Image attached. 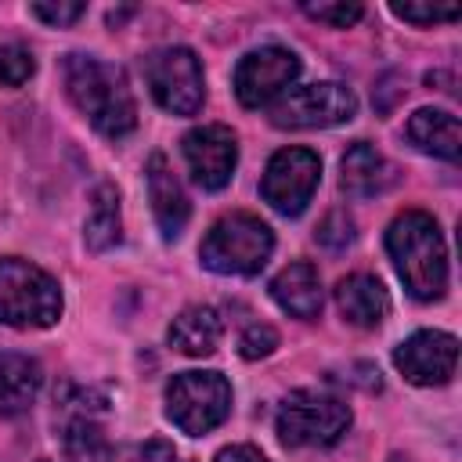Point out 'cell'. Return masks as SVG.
<instances>
[{"mask_svg": "<svg viewBox=\"0 0 462 462\" xmlns=\"http://www.w3.org/2000/svg\"><path fill=\"white\" fill-rule=\"evenodd\" d=\"M390 11L397 18H404V22H415V25H433V22L458 18V7L455 4H448V7H437V4H393Z\"/></svg>", "mask_w": 462, "mask_h": 462, "instance_id": "d4e9b609", "label": "cell"}, {"mask_svg": "<svg viewBox=\"0 0 462 462\" xmlns=\"http://www.w3.org/2000/svg\"><path fill=\"white\" fill-rule=\"evenodd\" d=\"M354 116H357V97L350 87L336 79L289 87L271 105V123L282 130H321V126L350 123Z\"/></svg>", "mask_w": 462, "mask_h": 462, "instance_id": "ba28073f", "label": "cell"}, {"mask_svg": "<svg viewBox=\"0 0 462 462\" xmlns=\"http://www.w3.org/2000/svg\"><path fill=\"white\" fill-rule=\"evenodd\" d=\"M217 462H271V458L253 444H231L217 451Z\"/></svg>", "mask_w": 462, "mask_h": 462, "instance_id": "f1b7e54d", "label": "cell"}, {"mask_svg": "<svg viewBox=\"0 0 462 462\" xmlns=\"http://www.w3.org/2000/svg\"><path fill=\"white\" fill-rule=\"evenodd\" d=\"M40 383H43L40 361H32L29 354L0 350V419L29 411L40 393Z\"/></svg>", "mask_w": 462, "mask_h": 462, "instance_id": "e0dca14e", "label": "cell"}, {"mask_svg": "<svg viewBox=\"0 0 462 462\" xmlns=\"http://www.w3.org/2000/svg\"><path fill=\"white\" fill-rule=\"evenodd\" d=\"M83 238H87V249H94V253H105L123 238L119 191L112 184H101L94 191V202H90V213H87V224H83Z\"/></svg>", "mask_w": 462, "mask_h": 462, "instance_id": "ffe728a7", "label": "cell"}, {"mask_svg": "<svg viewBox=\"0 0 462 462\" xmlns=\"http://www.w3.org/2000/svg\"><path fill=\"white\" fill-rule=\"evenodd\" d=\"M180 152L191 170V180L202 191H220L238 166V137L224 123H206L188 130L180 141Z\"/></svg>", "mask_w": 462, "mask_h": 462, "instance_id": "8fae6325", "label": "cell"}, {"mask_svg": "<svg viewBox=\"0 0 462 462\" xmlns=\"http://www.w3.org/2000/svg\"><path fill=\"white\" fill-rule=\"evenodd\" d=\"M65 90L101 137L119 141L137 126V101L119 65H108L94 54H69Z\"/></svg>", "mask_w": 462, "mask_h": 462, "instance_id": "6da1fadb", "label": "cell"}, {"mask_svg": "<svg viewBox=\"0 0 462 462\" xmlns=\"http://www.w3.org/2000/svg\"><path fill=\"white\" fill-rule=\"evenodd\" d=\"M321 184V159L310 148H282L271 155L260 195L282 217H300Z\"/></svg>", "mask_w": 462, "mask_h": 462, "instance_id": "9c48e42d", "label": "cell"}, {"mask_svg": "<svg viewBox=\"0 0 462 462\" xmlns=\"http://www.w3.org/2000/svg\"><path fill=\"white\" fill-rule=\"evenodd\" d=\"M303 11L310 14V18H318V22H328V25H336V29H346V25H354V22H361V14H365V7L361 4H303Z\"/></svg>", "mask_w": 462, "mask_h": 462, "instance_id": "cb8c5ba5", "label": "cell"}, {"mask_svg": "<svg viewBox=\"0 0 462 462\" xmlns=\"http://www.w3.org/2000/svg\"><path fill=\"white\" fill-rule=\"evenodd\" d=\"M271 253H274V231L253 213L220 217L199 245L202 267H209L213 274H238V278L260 274Z\"/></svg>", "mask_w": 462, "mask_h": 462, "instance_id": "3957f363", "label": "cell"}, {"mask_svg": "<svg viewBox=\"0 0 462 462\" xmlns=\"http://www.w3.org/2000/svg\"><path fill=\"white\" fill-rule=\"evenodd\" d=\"M220 336H224V321L213 307H184L166 328L170 346L188 357H209L217 350Z\"/></svg>", "mask_w": 462, "mask_h": 462, "instance_id": "d6986e66", "label": "cell"}, {"mask_svg": "<svg viewBox=\"0 0 462 462\" xmlns=\"http://www.w3.org/2000/svg\"><path fill=\"white\" fill-rule=\"evenodd\" d=\"M408 141L426 152V155H437V159H448L455 162L458 152H462V126H458V116L444 112V108H419L408 126H404Z\"/></svg>", "mask_w": 462, "mask_h": 462, "instance_id": "ac0fdd59", "label": "cell"}, {"mask_svg": "<svg viewBox=\"0 0 462 462\" xmlns=\"http://www.w3.org/2000/svg\"><path fill=\"white\" fill-rule=\"evenodd\" d=\"M300 76V58L289 47H256L249 54L238 58L235 65V97L245 108H260V105H274Z\"/></svg>", "mask_w": 462, "mask_h": 462, "instance_id": "30bf717a", "label": "cell"}, {"mask_svg": "<svg viewBox=\"0 0 462 462\" xmlns=\"http://www.w3.org/2000/svg\"><path fill=\"white\" fill-rule=\"evenodd\" d=\"M318 242L328 245V249L350 245V242H354V220H350L343 209H332V213L321 220V227H318Z\"/></svg>", "mask_w": 462, "mask_h": 462, "instance_id": "484cf974", "label": "cell"}, {"mask_svg": "<svg viewBox=\"0 0 462 462\" xmlns=\"http://www.w3.org/2000/svg\"><path fill=\"white\" fill-rule=\"evenodd\" d=\"M40 22H47V25H72L87 7L83 4H32L29 7Z\"/></svg>", "mask_w": 462, "mask_h": 462, "instance_id": "4316f807", "label": "cell"}, {"mask_svg": "<svg viewBox=\"0 0 462 462\" xmlns=\"http://www.w3.org/2000/svg\"><path fill=\"white\" fill-rule=\"evenodd\" d=\"M40 462H47V458H40Z\"/></svg>", "mask_w": 462, "mask_h": 462, "instance_id": "f546056e", "label": "cell"}, {"mask_svg": "<svg viewBox=\"0 0 462 462\" xmlns=\"http://www.w3.org/2000/svg\"><path fill=\"white\" fill-rule=\"evenodd\" d=\"M274 346H278V332H274L271 325H263V321L245 325V328H242V336H238V354H242L245 361L267 357Z\"/></svg>", "mask_w": 462, "mask_h": 462, "instance_id": "603a6c76", "label": "cell"}, {"mask_svg": "<svg viewBox=\"0 0 462 462\" xmlns=\"http://www.w3.org/2000/svg\"><path fill=\"white\" fill-rule=\"evenodd\" d=\"M271 296L285 314H292L300 321H314L321 314V303H325L321 278H318L314 263H307V260H296V263L282 267L271 278Z\"/></svg>", "mask_w": 462, "mask_h": 462, "instance_id": "5bb4252c", "label": "cell"}, {"mask_svg": "<svg viewBox=\"0 0 462 462\" xmlns=\"http://www.w3.org/2000/svg\"><path fill=\"white\" fill-rule=\"evenodd\" d=\"M350 426V408L325 390H292L274 415L278 440L285 448H328Z\"/></svg>", "mask_w": 462, "mask_h": 462, "instance_id": "5b68a950", "label": "cell"}, {"mask_svg": "<svg viewBox=\"0 0 462 462\" xmlns=\"http://www.w3.org/2000/svg\"><path fill=\"white\" fill-rule=\"evenodd\" d=\"M134 462H177V451H173V444H166V440L155 437V440H144L137 448Z\"/></svg>", "mask_w": 462, "mask_h": 462, "instance_id": "83f0119b", "label": "cell"}, {"mask_svg": "<svg viewBox=\"0 0 462 462\" xmlns=\"http://www.w3.org/2000/svg\"><path fill=\"white\" fill-rule=\"evenodd\" d=\"M393 180V170L390 162L383 159V152L368 141H354L346 152H343V162H339V184L350 199H372L379 191H386Z\"/></svg>", "mask_w": 462, "mask_h": 462, "instance_id": "9a60e30c", "label": "cell"}, {"mask_svg": "<svg viewBox=\"0 0 462 462\" xmlns=\"http://www.w3.org/2000/svg\"><path fill=\"white\" fill-rule=\"evenodd\" d=\"M144 173H148V195H152L155 224H159V231H162V238L173 242V238L184 231L188 217H191V202H188V195H184V188H180V180H177V173L170 170V162H166L162 152H155V155L148 159Z\"/></svg>", "mask_w": 462, "mask_h": 462, "instance_id": "4fadbf2b", "label": "cell"}, {"mask_svg": "<svg viewBox=\"0 0 462 462\" xmlns=\"http://www.w3.org/2000/svg\"><path fill=\"white\" fill-rule=\"evenodd\" d=\"M393 365L415 386H444L458 365V339L451 332H440V328L411 332L393 350Z\"/></svg>", "mask_w": 462, "mask_h": 462, "instance_id": "7c38bea8", "label": "cell"}, {"mask_svg": "<svg viewBox=\"0 0 462 462\" xmlns=\"http://www.w3.org/2000/svg\"><path fill=\"white\" fill-rule=\"evenodd\" d=\"M231 415V383L220 372H180L166 386V419L188 433L202 437Z\"/></svg>", "mask_w": 462, "mask_h": 462, "instance_id": "8992f818", "label": "cell"}, {"mask_svg": "<svg viewBox=\"0 0 462 462\" xmlns=\"http://www.w3.org/2000/svg\"><path fill=\"white\" fill-rule=\"evenodd\" d=\"M386 253L415 300H440L448 289V245L440 224L422 209H404L386 227Z\"/></svg>", "mask_w": 462, "mask_h": 462, "instance_id": "7a4b0ae2", "label": "cell"}, {"mask_svg": "<svg viewBox=\"0 0 462 462\" xmlns=\"http://www.w3.org/2000/svg\"><path fill=\"white\" fill-rule=\"evenodd\" d=\"M61 318L58 282L18 256L0 260V325L11 328H47Z\"/></svg>", "mask_w": 462, "mask_h": 462, "instance_id": "277c9868", "label": "cell"}, {"mask_svg": "<svg viewBox=\"0 0 462 462\" xmlns=\"http://www.w3.org/2000/svg\"><path fill=\"white\" fill-rule=\"evenodd\" d=\"M65 458L69 462H112V444L87 411L65 426Z\"/></svg>", "mask_w": 462, "mask_h": 462, "instance_id": "44dd1931", "label": "cell"}, {"mask_svg": "<svg viewBox=\"0 0 462 462\" xmlns=\"http://www.w3.org/2000/svg\"><path fill=\"white\" fill-rule=\"evenodd\" d=\"M32 72H36V58H32L29 47H22V43H4L0 47V83L22 87V83H29Z\"/></svg>", "mask_w": 462, "mask_h": 462, "instance_id": "7402d4cb", "label": "cell"}, {"mask_svg": "<svg viewBox=\"0 0 462 462\" xmlns=\"http://www.w3.org/2000/svg\"><path fill=\"white\" fill-rule=\"evenodd\" d=\"M336 307L350 325L375 328L390 314V296L375 274H346L336 285Z\"/></svg>", "mask_w": 462, "mask_h": 462, "instance_id": "2e32d148", "label": "cell"}, {"mask_svg": "<svg viewBox=\"0 0 462 462\" xmlns=\"http://www.w3.org/2000/svg\"><path fill=\"white\" fill-rule=\"evenodd\" d=\"M144 79L162 112L173 116H195L206 101V79L202 61L191 47H159L144 58Z\"/></svg>", "mask_w": 462, "mask_h": 462, "instance_id": "52a82bcc", "label": "cell"}]
</instances>
